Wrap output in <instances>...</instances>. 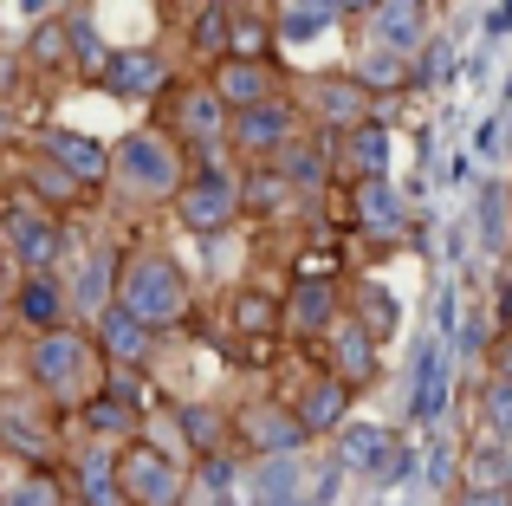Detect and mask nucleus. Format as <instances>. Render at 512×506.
<instances>
[{
  "label": "nucleus",
  "instance_id": "nucleus-1",
  "mask_svg": "<svg viewBox=\"0 0 512 506\" xmlns=\"http://www.w3.org/2000/svg\"><path fill=\"white\" fill-rule=\"evenodd\" d=\"M182 299H188V292H182V273H175L163 253H150V260L130 266L124 299H117V305H124L130 318H143V325L156 331V325H175V318H182Z\"/></svg>",
  "mask_w": 512,
  "mask_h": 506
},
{
  "label": "nucleus",
  "instance_id": "nucleus-2",
  "mask_svg": "<svg viewBox=\"0 0 512 506\" xmlns=\"http://www.w3.org/2000/svg\"><path fill=\"white\" fill-rule=\"evenodd\" d=\"M338 455H344V468H363V474H376V481H402V474L415 468V455L402 448V435L396 429H376V422L344 429L338 435Z\"/></svg>",
  "mask_w": 512,
  "mask_h": 506
},
{
  "label": "nucleus",
  "instance_id": "nucleus-3",
  "mask_svg": "<svg viewBox=\"0 0 512 506\" xmlns=\"http://www.w3.org/2000/svg\"><path fill=\"white\" fill-rule=\"evenodd\" d=\"M175 208H182V221L195 234H214V228H227V221H234L240 182L227 176V169H195V176H188V189L175 195Z\"/></svg>",
  "mask_w": 512,
  "mask_h": 506
},
{
  "label": "nucleus",
  "instance_id": "nucleus-4",
  "mask_svg": "<svg viewBox=\"0 0 512 506\" xmlns=\"http://www.w3.org/2000/svg\"><path fill=\"white\" fill-rule=\"evenodd\" d=\"M117 487H124L137 506H175L182 500V468H175L169 455H156V448H124V461H117Z\"/></svg>",
  "mask_w": 512,
  "mask_h": 506
},
{
  "label": "nucleus",
  "instance_id": "nucleus-5",
  "mask_svg": "<svg viewBox=\"0 0 512 506\" xmlns=\"http://www.w3.org/2000/svg\"><path fill=\"white\" fill-rule=\"evenodd\" d=\"M117 176H130L137 189H150V195L175 189V176H182V163H175V143L156 137V130H137V137L117 150Z\"/></svg>",
  "mask_w": 512,
  "mask_h": 506
},
{
  "label": "nucleus",
  "instance_id": "nucleus-6",
  "mask_svg": "<svg viewBox=\"0 0 512 506\" xmlns=\"http://www.w3.org/2000/svg\"><path fill=\"white\" fill-rule=\"evenodd\" d=\"M85 364H91V351H85V338H78V331H46V338H39V351H33V377L46 383L52 396H72L78 377H85Z\"/></svg>",
  "mask_w": 512,
  "mask_h": 506
},
{
  "label": "nucleus",
  "instance_id": "nucleus-7",
  "mask_svg": "<svg viewBox=\"0 0 512 506\" xmlns=\"http://www.w3.org/2000/svg\"><path fill=\"white\" fill-rule=\"evenodd\" d=\"M234 143L247 156H273L279 143H292V104H279V98L240 104L234 111Z\"/></svg>",
  "mask_w": 512,
  "mask_h": 506
},
{
  "label": "nucleus",
  "instance_id": "nucleus-8",
  "mask_svg": "<svg viewBox=\"0 0 512 506\" xmlns=\"http://www.w3.org/2000/svg\"><path fill=\"white\" fill-rule=\"evenodd\" d=\"M370 39L396 52H422L428 39V0H376L370 7Z\"/></svg>",
  "mask_w": 512,
  "mask_h": 506
},
{
  "label": "nucleus",
  "instance_id": "nucleus-9",
  "mask_svg": "<svg viewBox=\"0 0 512 506\" xmlns=\"http://www.w3.org/2000/svg\"><path fill=\"white\" fill-rule=\"evenodd\" d=\"M98 78L117 91V98H150V91H163L169 65H163V52H111Z\"/></svg>",
  "mask_w": 512,
  "mask_h": 506
},
{
  "label": "nucleus",
  "instance_id": "nucleus-10",
  "mask_svg": "<svg viewBox=\"0 0 512 506\" xmlns=\"http://www.w3.org/2000/svg\"><path fill=\"white\" fill-rule=\"evenodd\" d=\"M331 377H344L350 390L376 377V338H370V331L357 325V318H344V325H331Z\"/></svg>",
  "mask_w": 512,
  "mask_h": 506
},
{
  "label": "nucleus",
  "instance_id": "nucleus-11",
  "mask_svg": "<svg viewBox=\"0 0 512 506\" xmlns=\"http://www.w3.org/2000/svg\"><path fill=\"white\" fill-rule=\"evenodd\" d=\"M7 241L20 253L33 273H46L52 260H59V221L52 215H33V208H20V215H7Z\"/></svg>",
  "mask_w": 512,
  "mask_h": 506
},
{
  "label": "nucleus",
  "instance_id": "nucleus-12",
  "mask_svg": "<svg viewBox=\"0 0 512 506\" xmlns=\"http://www.w3.org/2000/svg\"><path fill=\"white\" fill-rule=\"evenodd\" d=\"M279 312H286L299 331H331V325H338V286H331V279H318V273H305Z\"/></svg>",
  "mask_w": 512,
  "mask_h": 506
},
{
  "label": "nucleus",
  "instance_id": "nucleus-13",
  "mask_svg": "<svg viewBox=\"0 0 512 506\" xmlns=\"http://www.w3.org/2000/svg\"><path fill=\"white\" fill-rule=\"evenodd\" d=\"M318 117H325L331 130H350V124H363L370 117V91L357 85V78H344V72H331V78H318Z\"/></svg>",
  "mask_w": 512,
  "mask_h": 506
},
{
  "label": "nucleus",
  "instance_id": "nucleus-14",
  "mask_svg": "<svg viewBox=\"0 0 512 506\" xmlns=\"http://www.w3.org/2000/svg\"><path fill=\"white\" fill-rule=\"evenodd\" d=\"M474 228H480V247H487V253H506L512 247V182H500V176L480 182Z\"/></svg>",
  "mask_w": 512,
  "mask_h": 506
},
{
  "label": "nucleus",
  "instance_id": "nucleus-15",
  "mask_svg": "<svg viewBox=\"0 0 512 506\" xmlns=\"http://www.w3.org/2000/svg\"><path fill=\"white\" fill-rule=\"evenodd\" d=\"M357 221L370 234H383V241H389V234H402V221H409V215H402V195L389 189V176H363L357 182Z\"/></svg>",
  "mask_w": 512,
  "mask_h": 506
},
{
  "label": "nucleus",
  "instance_id": "nucleus-16",
  "mask_svg": "<svg viewBox=\"0 0 512 506\" xmlns=\"http://www.w3.org/2000/svg\"><path fill=\"white\" fill-rule=\"evenodd\" d=\"M344 163H350V176H389V130L376 124V117H363V124H350L344 130Z\"/></svg>",
  "mask_w": 512,
  "mask_h": 506
},
{
  "label": "nucleus",
  "instance_id": "nucleus-17",
  "mask_svg": "<svg viewBox=\"0 0 512 506\" xmlns=\"http://www.w3.org/2000/svg\"><path fill=\"white\" fill-rule=\"evenodd\" d=\"M273 26H279V39L305 46V39H318V33H331V26H338V0H279Z\"/></svg>",
  "mask_w": 512,
  "mask_h": 506
},
{
  "label": "nucleus",
  "instance_id": "nucleus-18",
  "mask_svg": "<svg viewBox=\"0 0 512 506\" xmlns=\"http://www.w3.org/2000/svg\"><path fill=\"white\" fill-rule=\"evenodd\" d=\"M350 78H357L363 91H396V85H409V78H415V59H409V52H396V46H376V39H370Z\"/></svg>",
  "mask_w": 512,
  "mask_h": 506
},
{
  "label": "nucleus",
  "instance_id": "nucleus-19",
  "mask_svg": "<svg viewBox=\"0 0 512 506\" xmlns=\"http://www.w3.org/2000/svg\"><path fill=\"white\" fill-rule=\"evenodd\" d=\"M247 442L253 448H266V455H292V448L305 442V422L299 416H286V409H247Z\"/></svg>",
  "mask_w": 512,
  "mask_h": 506
},
{
  "label": "nucleus",
  "instance_id": "nucleus-20",
  "mask_svg": "<svg viewBox=\"0 0 512 506\" xmlns=\"http://www.w3.org/2000/svg\"><path fill=\"white\" fill-rule=\"evenodd\" d=\"M344 409H350V383H344V377H318L312 390H305V403H299V422H305V435H318V429H338V422H344Z\"/></svg>",
  "mask_w": 512,
  "mask_h": 506
},
{
  "label": "nucleus",
  "instance_id": "nucleus-21",
  "mask_svg": "<svg viewBox=\"0 0 512 506\" xmlns=\"http://www.w3.org/2000/svg\"><path fill=\"white\" fill-rule=\"evenodd\" d=\"M52 156H59V169L78 176V182H104L111 176V156H104L91 137H78V130H52Z\"/></svg>",
  "mask_w": 512,
  "mask_h": 506
},
{
  "label": "nucleus",
  "instance_id": "nucleus-22",
  "mask_svg": "<svg viewBox=\"0 0 512 506\" xmlns=\"http://www.w3.org/2000/svg\"><path fill=\"white\" fill-rule=\"evenodd\" d=\"M98 338H104V351L111 357H124V364H143V351H150V325H143V318H130L124 305H104L98 312Z\"/></svg>",
  "mask_w": 512,
  "mask_h": 506
},
{
  "label": "nucleus",
  "instance_id": "nucleus-23",
  "mask_svg": "<svg viewBox=\"0 0 512 506\" xmlns=\"http://www.w3.org/2000/svg\"><path fill=\"white\" fill-rule=\"evenodd\" d=\"M214 98L234 104V111L240 104H260L266 98V65L260 59H227L221 72H214Z\"/></svg>",
  "mask_w": 512,
  "mask_h": 506
},
{
  "label": "nucleus",
  "instance_id": "nucleus-24",
  "mask_svg": "<svg viewBox=\"0 0 512 506\" xmlns=\"http://www.w3.org/2000/svg\"><path fill=\"white\" fill-rule=\"evenodd\" d=\"M467 487H487V494H493V487H512V448L487 435V442L467 455Z\"/></svg>",
  "mask_w": 512,
  "mask_h": 506
},
{
  "label": "nucleus",
  "instance_id": "nucleus-25",
  "mask_svg": "<svg viewBox=\"0 0 512 506\" xmlns=\"http://www.w3.org/2000/svg\"><path fill=\"white\" fill-rule=\"evenodd\" d=\"M273 169L292 182V189H312V182H325V156H318L312 143H279V150H273Z\"/></svg>",
  "mask_w": 512,
  "mask_h": 506
},
{
  "label": "nucleus",
  "instance_id": "nucleus-26",
  "mask_svg": "<svg viewBox=\"0 0 512 506\" xmlns=\"http://www.w3.org/2000/svg\"><path fill=\"white\" fill-rule=\"evenodd\" d=\"M357 325L370 331V338H389V331L402 325V305L389 299L383 286H363V292H357Z\"/></svg>",
  "mask_w": 512,
  "mask_h": 506
},
{
  "label": "nucleus",
  "instance_id": "nucleus-27",
  "mask_svg": "<svg viewBox=\"0 0 512 506\" xmlns=\"http://www.w3.org/2000/svg\"><path fill=\"white\" fill-rule=\"evenodd\" d=\"M480 429L493 442H512V377H493L487 396H480Z\"/></svg>",
  "mask_w": 512,
  "mask_h": 506
},
{
  "label": "nucleus",
  "instance_id": "nucleus-28",
  "mask_svg": "<svg viewBox=\"0 0 512 506\" xmlns=\"http://www.w3.org/2000/svg\"><path fill=\"white\" fill-rule=\"evenodd\" d=\"M85 422H91V435H130L137 429V409H130L124 396H98V403L85 409Z\"/></svg>",
  "mask_w": 512,
  "mask_h": 506
},
{
  "label": "nucleus",
  "instance_id": "nucleus-29",
  "mask_svg": "<svg viewBox=\"0 0 512 506\" xmlns=\"http://www.w3.org/2000/svg\"><path fill=\"white\" fill-rule=\"evenodd\" d=\"M20 312L33 318V325H59L65 318V292L52 286V279H33V286L20 292Z\"/></svg>",
  "mask_w": 512,
  "mask_h": 506
},
{
  "label": "nucleus",
  "instance_id": "nucleus-30",
  "mask_svg": "<svg viewBox=\"0 0 512 506\" xmlns=\"http://www.w3.org/2000/svg\"><path fill=\"white\" fill-rule=\"evenodd\" d=\"M0 442H13L20 455H46L52 435L39 429V422H26V409H0Z\"/></svg>",
  "mask_w": 512,
  "mask_h": 506
},
{
  "label": "nucleus",
  "instance_id": "nucleus-31",
  "mask_svg": "<svg viewBox=\"0 0 512 506\" xmlns=\"http://www.w3.org/2000/svg\"><path fill=\"white\" fill-rule=\"evenodd\" d=\"M234 325L240 331H273L279 325V299H266V292H240V299H234Z\"/></svg>",
  "mask_w": 512,
  "mask_h": 506
},
{
  "label": "nucleus",
  "instance_id": "nucleus-32",
  "mask_svg": "<svg viewBox=\"0 0 512 506\" xmlns=\"http://www.w3.org/2000/svg\"><path fill=\"white\" fill-rule=\"evenodd\" d=\"M0 506H59V481L52 474H26V481H13Z\"/></svg>",
  "mask_w": 512,
  "mask_h": 506
},
{
  "label": "nucleus",
  "instance_id": "nucleus-33",
  "mask_svg": "<svg viewBox=\"0 0 512 506\" xmlns=\"http://www.w3.org/2000/svg\"><path fill=\"white\" fill-rule=\"evenodd\" d=\"M104 279H111V253H91L85 279H78V305H85V312H104Z\"/></svg>",
  "mask_w": 512,
  "mask_h": 506
},
{
  "label": "nucleus",
  "instance_id": "nucleus-34",
  "mask_svg": "<svg viewBox=\"0 0 512 506\" xmlns=\"http://www.w3.org/2000/svg\"><path fill=\"white\" fill-rule=\"evenodd\" d=\"M221 98H214V91H195V98H188V111H182V124L188 130H201V137H208V130H221Z\"/></svg>",
  "mask_w": 512,
  "mask_h": 506
},
{
  "label": "nucleus",
  "instance_id": "nucleus-35",
  "mask_svg": "<svg viewBox=\"0 0 512 506\" xmlns=\"http://www.w3.org/2000/svg\"><path fill=\"white\" fill-rule=\"evenodd\" d=\"M65 46H72V33H65V26H39V33H33V59L39 65H65V59H72Z\"/></svg>",
  "mask_w": 512,
  "mask_h": 506
},
{
  "label": "nucleus",
  "instance_id": "nucleus-36",
  "mask_svg": "<svg viewBox=\"0 0 512 506\" xmlns=\"http://www.w3.org/2000/svg\"><path fill=\"white\" fill-rule=\"evenodd\" d=\"M182 429H188V442H195V448H214V442H221V416H214V409H188Z\"/></svg>",
  "mask_w": 512,
  "mask_h": 506
},
{
  "label": "nucleus",
  "instance_id": "nucleus-37",
  "mask_svg": "<svg viewBox=\"0 0 512 506\" xmlns=\"http://www.w3.org/2000/svg\"><path fill=\"white\" fill-rule=\"evenodd\" d=\"M500 150H506V111L480 124V156H487V163H493V156H500Z\"/></svg>",
  "mask_w": 512,
  "mask_h": 506
},
{
  "label": "nucleus",
  "instance_id": "nucleus-38",
  "mask_svg": "<svg viewBox=\"0 0 512 506\" xmlns=\"http://www.w3.org/2000/svg\"><path fill=\"white\" fill-rule=\"evenodd\" d=\"M493 325L512 331V273L500 279V286H493Z\"/></svg>",
  "mask_w": 512,
  "mask_h": 506
},
{
  "label": "nucleus",
  "instance_id": "nucleus-39",
  "mask_svg": "<svg viewBox=\"0 0 512 506\" xmlns=\"http://www.w3.org/2000/svg\"><path fill=\"white\" fill-rule=\"evenodd\" d=\"M461 506H512V487H493V494H487V487H467Z\"/></svg>",
  "mask_w": 512,
  "mask_h": 506
},
{
  "label": "nucleus",
  "instance_id": "nucleus-40",
  "mask_svg": "<svg viewBox=\"0 0 512 506\" xmlns=\"http://www.w3.org/2000/svg\"><path fill=\"white\" fill-rule=\"evenodd\" d=\"M493 377H512V331H500V344H493Z\"/></svg>",
  "mask_w": 512,
  "mask_h": 506
},
{
  "label": "nucleus",
  "instance_id": "nucleus-41",
  "mask_svg": "<svg viewBox=\"0 0 512 506\" xmlns=\"http://www.w3.org/2000/svg\"><path fill=\"white\" fill-rule=\"evenodd\" d=\"M376 0H338V13H370Z\"/></svg>",
  "mask_w": 512,
  "mask_h": 506
},
{
  "label": "nucleus",
  "instance_id": "nucleus-42",
  "mask_svg": "<svg viewBox=\"0 0 512 506\" xmlns=\"http://www.w3.org/2000/svg\"><path fill=\"white\" fill-rule=\"evenodd\" d=\"M175 7H208V0H175Z\"/></svg>",
  "mask_w": 512,
  "mask_h": 506
}]
</instances>
